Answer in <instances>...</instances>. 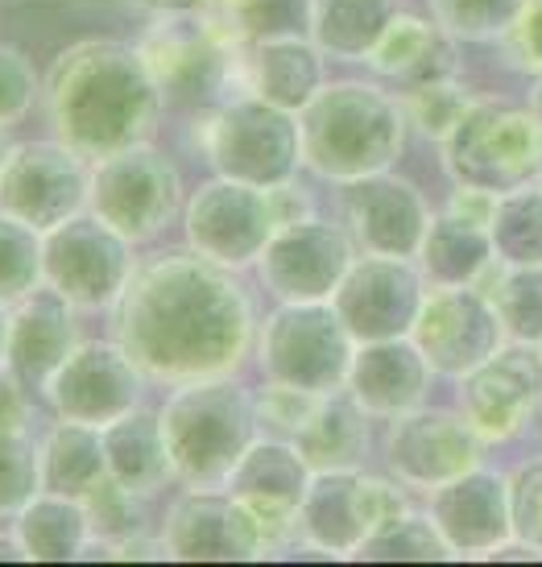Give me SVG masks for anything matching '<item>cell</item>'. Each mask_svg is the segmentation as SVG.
Here are the masks:
<instances>
[{
    "label": "cell",
    "mask_w": 542,
    "mask_h": 567,
    "mask_svg": "<svg viewBox=\"0 0 542 567\" xmlns=\"http://www.w3.org/2000/svg\"><path fill=\"white\" fill-rule=\"evenodd\" d=\"M356 402L365 410H402L418 390V364L406 348L373 344L348 364Z\"/></svg>",
    "instance_id": "23"
},
{
    "label": "cell",
    "mask_w": 542,
    "mask_h": 567,
    "mask_svg": "<svg viewBox=\"0 0 542 567\" xmlns=\"http://www.w3.org/2000/svg\"><path fill=\"white\" fill-rule=\"evenodd\" d=\"M92 195V162L66 145H13L0 171V212L50 233L80 216Z\"/></svg>",
    "instance_id": "10"
},
{
    "label": "cell",
    "mask_w": 542,
    "mask_h": 567,
    "mask_svg": "<svg viewBox=\"0 0 542 567\" xmlns=\"http://www.w3.org/2000/svg\"><path fill=\"white\" fill-rule=\"evenodd\" d=\"M303 150L332 178H361L398 154L394 109L368 87H327L303 109Z\"/></svg>",
    "instance_id": "4"
},
{
    "label": "cell",
    "mask_w": 542,
    "mask_h": 567,
    "mask_svg": "<svg viewBox=\"0 0 542 567\" xmlns=\"http://www.w3.org/2000/svg\"><path fill=\"white\" fill-rule=\"evenodd\" d=\"M265 278L290 302H320L348 274V240L323 224H286L265 240Z\"/></svg>",
    "instance_id": "15"
},
{
    "label": "cell",
    "mask_w": 542,
    "mask_h": 567,
    "mask_svg": "<svg viewBox=\"0 0 542 567\" xmlns=\"http://www.w3.org/2000/svg\"><path fill=\"white\" fill-rule=\"evenodd\" d=\"M4 352H9V302H0V364H4Z\"/></svg>",
    "instance_id": "34"
},
{
    "label": "cell",
    "mask_w": 542,
    "mask_h": 567,
    "mask_svg": "<svg viewBox=\"0 0 542 567\" xmlns=\"http://www.w3.org/2000/svg\"><path fill=\"white\" fill-rule=\"evenodd\" d=\"M149 13H187V9H208V0H137Z\"/></svg>",
    "instance_id": "32"
},
{
    "label": "cell",
    "mask_w": 542,
    "mask_h": 567,
    "mask_svg": "<svg viewBox=\"0 0 542 567\" xmlns=\"http://www.w3.org/2000/svg\"><path fill=\"white\" fill-rule=\"evenodd\" d=\"M145 373L116 340H83L46 381L42 398L59 419L104 426L142 406Z\"/></svg>",
    "instance_id": "9"
},
{
    "label": "cell",
    "mask_w": 542,
    "mask_h": 567,
    "mask_svg": "<svg viewBox=\"0 0 542 567\" xmlns=\"http://www.w3.org/2000/svg\"><path fill=\"white\" fill-rule=\"evenodd\" d=\"M149 75L158 80L161 104H195L237 66L232 30L204 9L161 13L137 42Z\"/></svg>",
    "instance_id": "7"
},
{
    "label": "cell",
    "mask_w": 542,
    "mask_h": 567,
    "mask_svg": "<svg viewBox=\"0 0 542 567\" xmlns=\"http://www.w3.org/2000/svg\"><path fill=\"white\" fill-rule=\"evenodd\" d=\"M394 493L377 481L352 473H327L306 488L303 518L306 530L323 547H356L394 514Z\"/></svg>",
    "instance_id": "17"
},
{
    "label": "cell",
    "mask_w": 542,
    "mask_h": 567,
    "mask_svg": "<svg viewBox=\"0 0 542 567\" xmlns=\"http://www.w3.org/2000/svg\"><path fill=\"white\" fill-rule=\"evenodd\" d=\"M216 17L232 33H244L253 42L265 38H290L294 17L303 9V0H208Z\"/></svg>",
    "instance_id": "29"
},
{
    "label": "cell",
    "mask_w": 542,
    "mask_h": 567,
    "mask_svg": "<svg viewBox=\"0 0 542 567\" xmlns=\"http://www.w3.org/2000/svg\"><path fill=\"white\" fill-rule=\"evenodd\" d=\"M170 443L175 476L191 485L228 481L253 440V402L237 381L199 378L183 381L158 410Z\"/></svg>",
    "instance_id": "3"
},
{
    "label": "cell",
    "mask_w": 542,
    "mask_h": 567,
    "mask_svg": "<svg viewBox=\"0 0 542 567\" xmlns=\"http://www.w3.org/2000/svg\"><path fill=\"white\" fill-rule=\"evenodd\" d=\"M228 485H232V497L257 522L261 538L270 543L303 509V497L311 488L306 485V456L294 452L290 443H249V452L232 468Z\"/></svg>",
    "instance_id": "14"
},
{
    "label": "cell",
    "mask_w": 542,
    "mask_h": 567,
    "mask_svg": "<svg viewBox=\"0 0 542 567\" xmlns=\"http://www.w3.org/2000/svg\"><path fill=\"white\" fill-rule=\"evenodd\" d=\"M356 212V233L373 249H406V240L415 233V207L402 187H365Z\"/></svg>",
    "instance_id": "27"
},
{
    "label": "cell",
    "mask_w": 542,
    "mask_h": 567,
    "mask_svg": "<svg viewBox=\"0 0 542 567\" xmlns=\"http://www.w3.org/2000/svg\"><path fill=\"white\" fill-rule=\"evenodd\" d=\"M38 468H42V488L66 493V497H87L108 476L104 431L59 419L38 443Z\"/></svg>",
    "instance_id": "20"
},
{
    "label": "cell",
    "mask_w": 542,
    "mask_h": 567,
    "mask_svg": "<svg viewBox=\"0 0 542 567\" xmlns=\"http://www.w3.org/2000/svg\"><path fill=\"white\" fill-rule=\"evenodd\" d=\"M87 207L133 245L161 237L183 207V183L175 162L158 145L133 142L92 162Z\"/></svg>",
    "instance_id": "6"
},
{
    "label": "cell",
    "mask_w": 542,
    "mask_h": 567,
    "mask_svg": "<svg viewBox=\"0 0 542 567\" xmlns=\"http://www.w3.org/2000/svg\"><path fill=\"white\" fill-rule=\"evenodd\" d=\"M303 128L270 100H240L216 112L208 125V158L223 178L249 187H278L294 174Z\"/></svg>",
    "instance_id": "8"
},
{
    "label": "cell",
    "mask_w": 542,
    "mask_h": 567,
    "mask_svg": "<svg viewBox=\"0 0 542 567\" xmlns=\"http://www.w3.org/2000/svg\"><path fill=\"white\" fill-rule=\"evenodd\" d=\"M311 25L320 47L335 54H365L389 25L385 0H311Z\"/></svg>",
    "instance_id": "24"
},
{
    "label": "cell",
    "mask_w": 542,
    "mask_h": 567,
    "mask_svg": "<svg viewBox=\"0 0 542 567\" xmlns=\"http://www.w3.org/2000/svg\"><path fill=\"white\" fill-rule=\"evenodd\" d=\"M38 493H42L38 443L25 431H0V518H13Z\"/></svg>",
    "instance_id": "28"
},
{
    "label": "cell",
    "mask_w": 542,
    "mask_h": 567,
    "mask_svg": "<svg viewBox=\"0 0 542 567\" xmlns=\"http://www.w3.org/2000/svg\"><path fill=\"white\" fill-rule=\"evenodd\" d=\"M244 75H249V87L261 100H270L278 109H303L306 100L315 95L320 63H315L311 47L299 42V38H265L249 54Z\"/></svg>",
    "instance_id": "21"
},
{
    "label": "cell",
    "mask_w": 542,
    "mask_h": 567,
    "mask_svg": "<svg viewBox=\"0 0 542 567\" xmlns=\"http://www.w3.org/2000/svg\"><path fill=\"white\" fill-rule=\"evenodd\" d=\"M108 336L149 381L223 378L249 344V302L208 257H154L112 302Z\"/></svg>",
    "instance_id": "1"
},
{
    "label": "cell",
    "mask_w": 542,
    "mask_h": 567,
    "mask_svg": "<svg viewBox=\"0 0 542 567\" xmlns=\"http://www.w3.org/2000/svg\"><path fill=\"white\" fill-rule=\"evenodd\" d=\"M158 538L170 559H253L265 543L232 493H208L204 485L170 505Z\"/></svg>",
    "instance_id": "13"
},
{
    "label": "cell",
    "mask_w": 542,
    "mask_h": 567,
    "mask_svg": "<svg viewBox=\"0 0 542 567\" xmlns=\"http://www.w3.org/2000/svg\"><path fill=\"white\" fill-rule=\"evenodd\" d=\"M133 269V240L100 220L92 207L42 233V286L83 316L112 311Z\"/></svg>",
    "instance_id": "5"
},
{
    "label": "cell",
    "mask_w": 542,
    "mask_h": 567,
    "mask_svg": "<svg viewBox=\"0 0 542 567\" xmlns=\"http://www.w3.org/2000/svg\"><path fill=\"white\" fill-rule=\"evenodd\" d=\"M42 100V75L30 63V54L0 42V125L9 128L25 121Z\"/></svg>",
    "instance_id": "30"
},
{
    "label": "cell",
    "mask_w": 542,
    "mask_h": 567,
    "mask_svg": "<svg viewBox=\"0 0 542 567\" xmlns=\"http://www.w3.org/2000/svg\"><path fill=\"white\" fill-rule=\"evenodd\" d=\"M261 357L278 381L303 385L315 394L332 390L352 364L340 323L311 302H299V307L270 319L265 340H261Z\"/></svg>",
    "instance_id": "12"
},
{
    "label": "cell",
    "mask_w": 542,
    "mask_h": 567,
    "mask_svg": "<svg viewBox=\"0 0 542 567\" xmlns=\"http://www.w3.org/2000/svg\"><path fill=\"white\" fill-rule=\"evenodd\" d=\"M42 109L54 142L96 162L142 142L161 92L137 47L121 38H80L50 63Z\"/></svg>",
    "instance_id": "2"
},
{
    "label": "cell",
    "mask_w": 542,
    "mask_h": 567,
    "mask_svg": "<svg viewBox=\"0 0 542 567\" xmlns=\"http://www.w3.org/2000/svg\"><path fill=\"white\" fill-rule=\"evenodd\" d=\"M80 344V311L66 299H59L54 290L42 286V290L25 295L21 302H13L4 364L13 369L17 378H25L30 385H42Z\"/></svg>",
    "instance_id": "16"
},
{
    "label": "cell",
    "mask_w": 542,
    "mask_h": 567,
    "mask_svg": "<svg viewBox=\"0 0 542 567\" xmlns=\"http://www.w3.org/2000/svg\"><path fill=\"white\" fill-rule=\"evenodd\" d=\"M30 381L17 378L9 364H0V431H30L33 402L25 394Z\"/></svg>",
    "instance_id": "31"
},
{
    "label": "cell",
    "mask_w": 542,
    "mask_h": 567,
    "mask_svg": "<svg viewBox=\"0 0 542 567\" xmlns=\"http://www.w3.org/2000/svg\"><path fill=\"white\" fill-rule=\"evenodd\" d=\"M0 564H25V551L13 530H0Z\"/></svg>",
    "instance_id": "33"
},
{
    "label": "cell",
    "mask_w": 542,
    "mask_h": 567,
    "mask_svg": "<svg viewBox=\"0 0 542 567\" xmlns=\"http://www.w3.org/2000/svg\"><path fill=\"white\" fill-rule=\"evenodd\" d=\"M104 452H108L112 481H121L125 488L145 493V497H154L175 476V460H170V443H166V431H161V414L145 406L128 410L125 419L104 426Z\"/></svg>",
    "instance_id": "19"
},
{
    "label": "cell",
    "mask_w": 542,
    "mask_h": 567,
    "mask_svg": "<svg viewBox=\"0 0 542 567\" xmlns=\"http://www.w3.org/2000/svg\"><path fill=\"white\" fill-rule=\"evenodd\" d=\"M9 154H13V142H9V133H4V125H0V171H4Z\"/></svg>",
    "instance_id": "35"
},
{
    "label": "cell",
    "mask_w": 542,
    "mask_h": 567,
    "mask_svg": "<svg viewBox=\"0 0 542 567\" xmlns=\"http://www.w3.org/2000/svg\"><path fill=\"white\" fill-rule=\"evenodd\" d=\"M13 535L30 564H71V559H87L92 522H87L83 497L42 488L13 514Z\"/></svg>",
    "instance_id": "18"
},
{
    "label": "cell",
    "mask_w": 542,
    "mask_h": 567,
    "mask_svg": "<svg viewBox=\"0 0 542 567\" xmlns=\"http://www.w3.org/2000/svg\"><path fill=\"white\" fill-rule=\"evenodd\" d=\"M406 299V278L402 269L368 261V266L352 269L348 286L340 295V319L348 323L356 336H382L389 331V323L398 319V307Z\"/></svg>",
    "instance_id": "22"
},
{
    "label": "cell",
    "mask_w": 542,
    "mask_h": 567,
    "mask_svg": "<svg viewBox=\"0 0 542 567\" xmlns=\"http://www.w3.org/2000/svg\"><path fill=\"white\" fill-rule=\"evenodd\" d=\"M303 440V456L320 468H340L348 460L361 456L365 447V431H361V419H356V406L348 402H320L311 423L299 431Z\"/></svg>",
    "instance_id": "25"
},
{
    "label": "cell",
    "mask_w": 542,
    "mask_h": 567,
    "mask_svg": "<svg viewBox=\"0 0 542 567\" xmlns=\"http://www.w3.org/2000/svg\"><path fill=\"white\" fill-rule=\"evenodd\" d=\"M183 228L187 245L199 257L216 266H244L270 240V204L261 187L237 183V178H216L191 195L183 207Z\"/></svg>",
    "instance_id": "11"
},
{
    "label": "cell",
    "mask_w": 542,
    "mask_h": 567,
    "mask_svg": "<svg viewBox=\"0 0 542 567\" xmlns=\"http://www.w3.org/2000/svg\"><path fill=\"white\" fill-rule=\"evenodd\" d=\"M42 290V233L0 212V302H21Z\"/></svg>",
    "instance_id": "26"
}]
</instances>
